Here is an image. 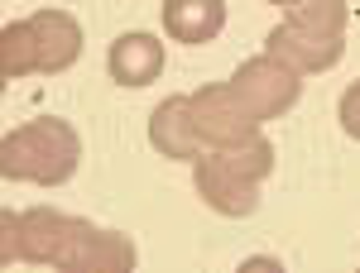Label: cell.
<instances>
[{"label": "cell", "instance_id": "6da1fadb", "mask_svg": "<svg viewBox=\"0 0 360 273\" xmlns=\"http://www.w3.org/2000/svg\"><path fill=\"white\" fill-rule=\"evenodd\" d=\"M0 264H39L68 273H130L139 249L120 230H101L82 216H68L53 206L0 211Z\"/></svg>", "mask_w": 360, "mask_h": 273}, {"label": "cell", "instance_id": "7a4b0ae2", "mask_svg": "<svg viewBox=\"0 0 360 273\" xmlns=\"http://www.w3.org/2000/svg\"><path fill=\"white\" fill-rule=\"evenodd\" d=\"M82 164V135L63 115H39L15 125L0 139V173L10 182H34V187H63Z\"/></svg>", "mask_w": 360, "mask_h": 273}, {"label": "cell", "instance_id": "3957f363", "mask_svg": "<svg viewBox=\"0 0 360 273\" xmlns=\"http://www.w3.org/2000/svg\"><path fill=\"white\" fill-rule=\"evenodd\" d=\"M82 58V25L68 10H34L29 20L0 29V77L20 82L29 72L58 77Z\"/></svg>", "mask_w": 360, "mask_h": 273}, {"label": "cell", "instance_id": "277c9868", "mask_svg": "<svg viewBox=\"0 0 360 273\" xmlns=\"http://www.w3.org/2000/svg\"><path fill=\"white\" fill-rule=\"evenodd\" d=\"M188 120H193V135L202 139V149H236L245 139L264 135V120L240 101V91L231 82H207L188 91Z\"/></svg>", "mask_w": 360, "mask_h": 273}, {"label": "cell", "instance_id": "5b68a950", "mask_svg": "<svg viewBox=\"0 0 360 273\" xmlns=\"http://www.w3.org/2000/svg\"><path fill=\"white\" fill-rule=\"evenodd\" d=\"M231 86L240 91V101H245L259 120H278V115H288V110L298 106V96H303V72L288 67L283 58L255 53L231 72Z\"/></svg>", "mask_w": 360, "mask_h": 273}, {"label": "cell", "instance_id": "8992f818", "mask_svg": "<svg viewBox=\"0 0 360 273\" xmlns=\"http://www.w3.org/2000/svg\"><path fill=\"white\" fill-rule=\"evenodd\" d=\"M193 187H197V197H202L217 216L245 220V216L259 211V187H264V182H255V178H245V173H236L221 154L207 149V154L193 164Z\"/></svg>", "mask_w": 360, "mask_h": 273}, {"label": "cell", "instance_id": "52a82bcc", "mask_svg": "<svg viewBox=\"0 0 360 273\" xmlns=\"http://www.w3.org/2000/svg\"><path fill=\"white\" fill-rule=\"evenodd\" d=\"M264 53L283 58L288 67H298L303 77H312V72H332L336 62L346 58V44L341 39H327V34H307V29L283 20V25H274L264 34Z\"/></svg>", "mask_w": 360, "mask_h": 273}, {"label": "cell", "instance_id": "ba28073f", "mask_svg": "<svg viewBox=\"0 0 360 273\" xmlns=\"http://www.w3.org/2000/svg\"><path fill=\"white\" fill-rule=\"evenodd\" d=\"M164 44L154 39V34H144V29H135V34H120L111 44V53H106V67H111V82L130 86V91H139V86L159 82L164 77Z\"/></svg>", "mask_w": 360, "mask_h": 273}, {"label": "cell", "instance_id": "9c48e42d", "mask_svg": "<svg viewBox=\"0 0 360 273\" xmlns=\"http://www.w3.org/2000/svg\"><path fill=\"white\" fill-rule=\"evenodd\" d=\"M149 144L159 159H178V164H197L207 149L193 135V120H188V96H164L154 115H149Z\"/></svg>", "mask_w": 360, "mask_h": 273}, {"label": "cell", "instance_id": "30bf717a", "mask_svg": "<svg viewBox=\"0 0 360 273\" xmlns=\"http://www.w3.org/2000/svg\"><path fill=\"white\" fill-rule=\"evenodd\" d=\"M164 29L173 44H212L226 29V0H164Z\"/></svg>", "mask_w": 360, "mask_h": 273}, {"label": "cell", "instance_id": "8fae6325", "mask_svg": "<svg viewBox=\"0 0 360 273\" xmlns=\"http://www.w3.org/2000/svg\"><path fill=\"white\" fill-rule=\"evenodd\" d=\"M283 20L307 29V34L341 39V34H346V20H351V5H346V0H298V5H288Z\"/></svg>", "mask_w": 360, "mask_h": 273}, {"label": "cell", "instance_id": "7c38bea8", "mask_svg": "<svg viewBox=\"0 0 360 273\" xmlns=\"http://www.w3.org/2000/svg\"><path fill=\"white\" fill-rule=\"evenodd\" d=\"M336 115H341V130L351 139H360V82H351L346 91H341V106H336Z\"/></svg>", "mask_w": 360, "mask_h": 273}, {"label": "cell", "instance_id": "4fadbf2b", "mask_svg": "<svg viewBox=\"0 0 360 273\" xmlns=\"http://www.w3.org/2000/svg\"><path fill=\"white\" fill-rule=\"evenodd\" d=\"M240 269H283V259H269V254H255V259H245Z\"/></svg>", "mask_w": 360, "mask_h": 273}, {"label": "cell", "instance_id": "5bb4252c", "mask_svg": "<svg viewBox=\"0 0 360 273\" xmlns=\"http://www.w3.org/2000/svg\"><path fill=\"white\" fill-rule=\"evenodd\" d=\"M269 5H278V10H288V5H298V0H269Z\"/></svg>", "mask_w": 360, "mask_h": 273}]
</instances>
